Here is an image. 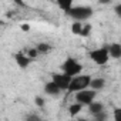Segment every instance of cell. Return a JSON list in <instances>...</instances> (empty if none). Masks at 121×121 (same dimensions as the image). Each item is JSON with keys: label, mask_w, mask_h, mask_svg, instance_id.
<instances>
[{"label": "cell", "mask_w": 121, "mask_h": 121, "mask_svg": "<svg viewBox=\"0 0 121 121\" xmlns=\"http://www.w3.org/2000/svg\"><path fill=\"white\" fill-rule=\"evenodd\" d=\"M93 13L94 12L90 6H73L69 10L67 16L76 22H87L93 16Z\"/></svg>", "instance_id": "cell-1"}, {"label": "cell", "mask_w": 121, "mask_h": 121, "mask_svg": "<svg viewBox=\"0 0 121 121\" xmlns=\"http://www.w3.org/2000/svg\"><path fill=\"white\" fill-rule=\"evenodd\" d=\"M90 83H91V77L87 76V74H77L71 78V83H70V87H69V93H77V91H81V90H86L90 87Z\"/></svg>", "instance_id": "cell-2"}, {"label": "cell", "mask_w": 121, "mask_h": 121, "mask_svg": "<svg viewBox=\"0 0 121 121\" xmlns=\"http://www.w3.org/2000/svg\"><path fill=\"white\" fill-rule=\"evenodd\" d=\"M90 58L91 61H94L97 66H104L108 63L110 57V51H108V46L107 47H98L90 51Z\"/></svg>", "instance_id": "cell-3"}, {"label": "cell", "mask_w": 121, "mask_h": 121, "mask_svg": "<svg viewBox=\"0 0 121 121\" xmlns=\"http://www.w3.org/2000/svg\"><path fill=\"white\" fill-rule=\"evenodd\" d=\"M61 70H63L66 74L74 77V76H77V74H81L83 66L77 61L74 57H67L64 61H63V64H61Z\"/></svg>", "instance_id": "cell-4"}, {"label": "cell", "mask_w": 121, "mask_h": 121, "mask_svg": "<svg viewBox=\"0 0 121 121\" xmlns=\"http://www.w3.org/2000/svg\"><path fill=\"white\" fill-rule=\"evenodd\" d=\"M95 95H97V91L88 87L86 90H81V91L74 93V100L78 101V103H81L84 107H88L93 101H95Z\"/></svg>", "instance_id": "cell-5"}, {"label": "cell", "mask_w": 121, "mask_h": 121, "mask_svg": "<svg viewBox=\"0 0 121 121\" xmlns=\"http://www.w3.org/2000/svg\"><path fill=\"white\" fill-rule=\"evenodd\" d=\"M71 76L66 74L64 71L63 73H53L51 74V80L61 88L63 91H69V87H70V83H71Z\"/></svg>", "instance_id": "cell-6"}, {"label": "cell", "mask_w": 121, "mask_h": 121, "mask_svg": "<svg viewBox=\"0 0 121 121\" xmlns=\"http://www.w3.org/2000/svg\"><path fill=\"white\" fill-rule=\"evenodd\" d=\"M14 61H16V64L19 66V69H22V70H26L30 64H31V61H33V58L27 54V53H23V51H17V53H14Z\"/></svg>", "instance_id": "cell-7"}, {"label": "cell", "mask_w": 121, "mask_h": 121, "mask_svg": "<svg viewBox=\"0 0 121 121\" xmlns=\"http://www.w3.org/2000/svg\"><path fill=\"white\" fill-rule=\"evenodd\" d=\"M61 88H60L53 80H50L48 83H46L44 84V93L47 94V95H51V97H57V95H60L61 94Z\"/></svg>", "instance_id": "cell-8"}, {"label": "cell", "mask_w": 121, "mask_h": 121, "mask_svg": "<svg viewBox=\"0 0 121 121\" xmlns=\"http://www.w3.org/2000/svg\"><path fill=\"white\" fill-rule=\"evenodd\" d=\"M105 84H107L105 78H103V77H95V78H91L90 88H93V90H95V91L98 93V91H101V90L105 88Z\"/></svg>", "instance_id": "cell-9"}, {"label": "cell", "mask_w": 121, "mask_h": 121, "mask_svg": "<svg viewBox=\"0 0 121 121\" xmlns=\"http://www.w3.org/2000/svg\"><path fill=\"white\" fill-rule=\"evenodd\" d=\"M108 51H110V57L114 60H120L121 58V43H111L108 46Z\"/></svg>", "instance_id": "cell-10"}, {"label": "cell", "mask_w": 121, "mask_h": 121, "mask_svg": "<svg viewBox=\"0 0 121 121\" xmlns=\"http://www.w3.org/2000/svg\"><path fill=\"white\" fill-rule=\"evenodd\" d=\"M104 110H105V108H104V104L100 103V101H93V103L88 105V111H90L91 115H95V114H98V112H101V111H104Z\"/></svg>", "instance_id": "cell-11"}, {"label": "cell", "mask_w": 121, "mask_h": 121, "mask_svg": "<svg viewBox=\"0 0 121 121\" xmlns=\"http://www.w3.org/2000/svg\"><path fill=\"white\" fill-rule=\"evenodd\" d=\"M57 2V6L60 7V10H63L66 14L69 13V10L73 7V3H74V0H56Z\"/></svg>", "instance_id": "cell-12"}, {"label": "cell", "mask_w": 121, "mask_h": 121, "mask_svg": "<svg viewBox=\"0 0 121 121\" xmlns=\"http://www.w3.org/2000/svg\"><path fill=\"white\" fill-rule=\"evenodd\" d=\"M83 104L81 103H78V101H76L74 104H71L70 107H69V114H70V117H76V115H78L80 112H81V110H83Z\"/></svg>", "instance_id": "cell-13"}, {"label": "cell", "mask_w": 121, "mask_h": 121, "mask_svg": "<svg viewBox=\"0 0 121 121\" xmlns=\"http://www.w3.org/2000/svg\"><path fill=\"white\" fill-rule=\"evenodd\" d=\"M36 48H37V51H39L40 56H46V54H48L51 51V46L48 43H39L36 46Z\"/></svg>", "instance_id": "cell-14"}, {"label": "cell", "mask_w": 121, "mask_h": 121, "mask_svg": "<svg viewBox=\"0 0 121 121\" xmlns=\"http://www.w3.org/2000/svg\"><path fill=\"white\" fill-rule=\"evenodd\" d=\"M83 22H73L71 23V33L76 34V36H81V31H83Z\"/></svg>", "instance_id": "cell-15"}, {"label": "cell", "mask_w": 121, "mask_h": 121, "mask_svg": "<svg viewBox=\"0 0 121 121\" xmlns=\"http://www.w3.org/2000/svg\"><path fill=\"white\" fill-rule=\"evenodd\" d=\"M91 30H93V26L91 24H84L83 26V31H81V37H88L91 34Z\"/></svg>", "instance_id": "cell-16"}, {"label": "cell", "mask_w": 121, "mask_h": 121, "mask_svg": "<svg viewBox=\"0 0 121 121\" xmlns=\"http://www.w3.org/2000/svg\"><path fill=\"white\" fill-rule=\"evenodd\" d=\"M97 121H104V120H107L108 118V114L105 112V110L104 111H101V112H98V114H95V115H93Z\"/></svg>", "instance_id": "cell-17"}, {"label": "cell", "mask_w": 121, "mask_h": 121, "mask_svg": "<svg viewBox=\"0 0 121 121\" xmlns=\"http://www.w3.org/2000/svg\"><path fill=\"white\" fill-rule=\"evenodd\" d=\"M34 104H36L37 107H44V105H46V98H43L41 95H37V97L34 98Z\"/></svg>", "instance_id": "cell-18"}, {"label": "cell", "mask_w": 121, "mask_h": 121, "mask_svg": "<svg viewBox=\"0 0 121 121\" xmlns=\"http://www.w3.org/2000/svg\"><path fill=\"white\" fill-rule=\"evenodd\" d=\"M27 54H29V56H30V57H31L33 60H34V58H37V57L40 56L36 47H34V48H29V50H27Z\"/></svg>", "instance_id": "cell-19"}, {"label": "cell", "mask_w": 121, "mask_h": 121, "mask_svg": "<svg viewBox=\"0 0 121 121\" xmlns=\"http://www.w3.org/2000/svg\"><path fill=\"white\" fill-rule=\"evenodd\" d=\"M112 117H114V120H115V121H121V107H118V108H115V110H114Z\"/></svg>", "instance_id": "cell-20"}, {"label": "cell", "mask_w": 121, "mask_h": 121, "mask_svg": "<svg viewBox=\"0 0 121 121\" xmlns=\"http://www.w3.org/2000/svg\"><path fill=\"white\" fill-rule=\"evenodd\" d=\"M26 120H27V121H39V120H41V118H40L37 114H30V115L26 117Z\"/></svg>", "instance_id": "cell-21"}, {"label": "cell", "mask_w": 121, "mask_h": 121, "mask_svg": "<svg viewBox=\"0 0 121 121\" xmlns=\"http://www.w3.org/2000/svg\"><path fill=\"white\" fill-rule=\"evenodd\" d=\"M114 13H115L118 17H121V3H117V4L114 6Z\"/></svg>", "instance_id": "cell-22"}, {"label": "cell", "mask_w": 121, "mask_h": 121, "mask_svg": "<svg viewBox=\"0 0 121 121\" xmlns=\"http://www.w3.org/2000/svg\"><path fill=\"white\" fill-rule=\"evenodd\" d=\"M111 2H112V0H98L100 4H110Z\"/></svg>", "instance_id": "cell-23"}, {"label": "cell", "mask_w": 121, "mask_h": 121, "mask_svg": "<svg viewBox=\"0 0 121 121\" xmlns=\"http://www.w3.org/2000/svg\"><path fill=\"white\" fill-rule=\"evenodd\" d=\"M14 3H16V4H19V6H22V7H23V6H26V3L23 2V0H14Z\"/></svg>", "instance_id": "cell-24"}, {"label": "cell", "mask_w": 121, "mask_h": 121, "mask_svg": "<svg viewBox=\"0 0 121 121\" xmlns=\"http://www.w3.org/2000/svg\"><path fill=\"white\" fill-rule=\"evenodd\" d=\"M22 29H23V31H29V26L27 24H22Z\"/></svg>", "instance_id": "cell-25"}]
</instances>
